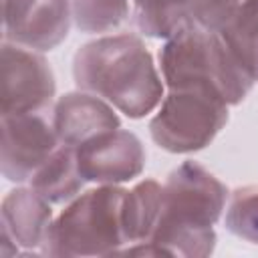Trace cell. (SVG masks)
Wrapping results in <instances>:
<instances>
[{"label": "cell", "instance_id": "cell-2", "mask_svg": "<svg viewBox=\"0 0 258 258\" xmlns=\"http://www.w3.org/2000/svg\"><path fill=\"white\" fill-rule=\"evenodd\" d=\"M73 79L131 119L153 113L165 97V83L145 42L133 32L105 34L79 46Z\"/></svg>", "mask_w": 258, "mask_h": 258}, {"label": "cell", "instance_id": "cell-18", "mask_svg": "<svg viewBox=\"0 0 258 258\" xmlns=\"http://www.w3.org/2000/svg\"><path fill=\"white\" fill-rule=\"evenodd\" d=\"M252 77H254V83H258V52H256V58H254V69H252Z\"/></svg>", "mask_w": 258, "mask_h": 258}, {"label": "cell", "instance_id": "cell-15", "mask_svg": "<svg viewBox=\"0 0 258 258\" xmlns=\"http://www.w3.org/2000/svg\"><path fill=\"white\" fill-rule=\"evenodd\" d=\"M218 32L244 71L252 77L254 58L258 52V0H242Z\"/></svg>", "mask_w": 258, "mask_h": 258}, {"label": "cell", "instance_id": "cell-7", "mask_svg": "<svg viewBox=\"0 0 258 258\" xmlns=\"http://www.w3.org/2000/svg\"><path fill=\"white\" fill-rule=\"evenodd\" d=\"M0 127V169L8 181H30L38 167L62 145L46 111L2 115Z\"/></svg>", "mask_w": 258, "mask_h": 258}, {"label": "cell", "instance_id": "cell-9", "mask_svg": "<svg viewBox=\"0 0 258 258\" xmlns=\"http://www.w3.org/2000/svg\"><path fill=\"white\" fill-rule=\"evenodd\" d=\"M71 0H2V40L38 52L56 48L69 34Z\"/></svg>", "mask_w": 258, "mask_h": 258}, {"label": "cell", "instance_id": "cell-8", "mask_svg": "<svg viewBox=\"0 0 258 258\" xmlns=\"http://www.w3.org/2000/svg\"><path fill=\"white\" fill-rule=\"evenodd\" d=\"M75 155L83 179L97 185L131 181L145 167V149L139 137L121 127L83 141L75 147Z\"/></svg>", "mask_w": 258, "mask_h": 258}, {"label": "cell", "instance_id": "cell-14", "mask_svg": "<svg viewBox=\"0 0 258 258\" xmlns=\"http://www.w3.org/2000/svg\"><path fill=\"white\" fill-rule=\"evenodd\" d=\"M194 0H131V20L139 34L169 38L191 24Z\"/></svg>", "mask_w": 258, "mask_h": 258}, {"label": "cell", "instance_id": "cell-1", "mask_svg": "<svg viewBox=\"0 0 258 258\" xmlns=\"http://www.w3.org/2000/svg\"><path fill=\"white\" fill-rule=\"evenodd\" d=\"M226 185L196 161L177 165L163 183L161 214L147 242L131 244L121 254L137 256H208L216 246L214 224L228 204Z\"/></svg>", "mask_w": 258, "mask_h": 258}, {"label": "cell", "instance_id": "cell-3", "mask_svg": "<svg viewBox=\"0 0 258 258\" xmlns=\"http://www.w3.org/2000/svg\"><path fill=\"white\" fill-rule=\"evenodd\" d=\"M157 58L167 89L206 91L230 107L242 103L254 85L220 32L198 24L165 38Z\"/></svg>", "mask_w": 258, "mask_h": 258}, {"label": "cell", "instance_id": "cell-16", "mask_svg": "<svg viewBox=\"0 0 258 258\" xmlns=\"http://www.w3.org/2000/svg\"><path fill=\"white\" fill-rule=\"evenodd\" d=\"M71 16L83 32H111L131 18V0H71Z\"/></svg>", "mask_w": 258, "mask_h": 258}, {"label": "cell", "instance_id": "cell-13", "mask_svg": "<svg viewBox=\"0 0 258 258\" xmlns=\"http://www.w3.org/2000/svg\"><path fill=\"white\" fill-rule=\"evenodd\" d=\"M161 196L163 183H159L157 179H141L125 191L121 218L127 246L147 242L151 238L161 214Z\"/></svg>", "mask_w": 258, "mask_h": 258}, {"label": "cell", "instance_id": "cell-10", "mask_svg": "<svg viewBox=\"0 0 258 258\" xmlns=\"http://www.w3.org/2000/svg\"><path fill=\"white\" fill-rule=\"evenodd\" d=\"M50 206L52 204L30 185L8 191L0 204L2 254L8 244H12L16 252L20 248L28 252H42L54 222Z\"/></svg>", "mask_w": 258, "mask_h": 258}, {"label": "cell", "instance_id": "cell-6", "mask_svg": "<svg viewBox=\"0 0 258 258\" xmlns=\"http://www.w3.org/2000/svg\"><path fill=\"white\" fill-rule=\"evenodd\" d=\"M54 91L52 69L38 50L2 40V115L48 111Z\"/></svg>", "mask_w": 258, "mask_h": 258}, {"label": "cell", "instance_id": "cell-11", "mask_svg": "<svg viewBox=\"0 0 258 258\" xmlns=\"http://www.w3.org/2000/svg\"><path fill=\"white\" fill-rule=\"evenodd\" d=\"M50 111L58 141L69 147H77L99 133L121 127L113 105L81 89L58 97Z\"/></svg>", "mask_w": 258, "mask_h": 258}, {"label": "cell", "instance_id": "cell-5", "mask_svg": "<svg viewBox=\"0 0 258 258\" xmlns=\"http://www.w3.org/2000/svg\"><path fill=\"white\" fill-rule=\"evenodd\" d=\"M228 107L206 91L169 89L149 121V135L169 153L200 151L226 125Z\"/></svg>", "mask_w": 258, "mask_h": 258}, {"label": "cell", "instance_id": "cell-4", "mask_svg": "<svg viewBox=\"0 0 258 258\" xmlns=\"http://www.w3.org/2000/svg\"><path fill=\"white\" fill-rule=\"evenodd\" d=\"M123 187L97 185L81 191L54 218L42 254L50 256H111L125 246Z\"/></svg>", "mask_w": 258, "mask_h": 258}, {"label": "cell", "instance_id": "cell-12", "mask_svg": "<svg viewBox=\"0 0 258 258\" xmlns=\"http://www.w3.org/2000/svg\"><path fill=\"white\" fill-rule=\"evenodd\" d=\"M28 183L50 204H69L75 200L87 183L79 171L75 147L58 145Z\"/></svg>", "mask_w": 258, "mask_h": 258}, {"label": "cell", "instance_id": "cell-17", "mask_svg": "<svg viewBox=\"0 0 258 258\" xmlns=\"http://www.w3.org/2000/svg\"><path fill=\"white\" fill-rule=\"evenodd\" d=\"M226 228L234 236L258 244V185L234 189L226 204Z\"/></svg>", "mask_w": 258, "mask_h": 258}]
</instances>
